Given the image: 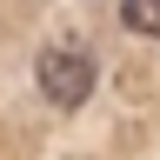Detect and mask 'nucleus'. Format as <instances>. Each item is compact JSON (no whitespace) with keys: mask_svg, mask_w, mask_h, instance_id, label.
<instances>
[{"mask_svg":"<svg viewBox=\"0 0 160 160\" xmlns=\"http://www.w3.org/2000/svg\"><path fill=\"white\" fill-rule=\"evenodd\" d=\"M120 27H127V33H147V40H160V0H127V7H120Z\"/></svg>","mask_w":160,"mask_h":160,"instance_id":"2","label":"nucleus"},{"mask_svg":"<svg viewBox=\"0 0 160 160\" xmlns=\"http://www.w3.org/2000/svg\"><path fill=\"white\" fill-rule=\"evenodd\" d=\"M33 80H40V93H47V107L73 113V107H87V93L100 80V60L87 47H40L33 53Z\"/></svg>","mask_w":160,"mask_h":160,"instance_id":"1","label":"nucleus"}]
</instances>
